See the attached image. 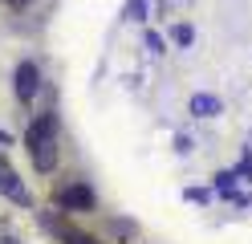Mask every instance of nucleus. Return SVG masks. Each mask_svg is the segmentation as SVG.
<instances>
[{
    "instance_id": "obj_1",
    "label": "nucleus",
    "mask_w": 252,
    "mask_h": 244,
    "mask_svg": "<svg viewBox=\"0 0 252 244\" xmlns=\"http://www.w3.org/2000/svg\"><path fill=\"white\" fill-rule=\"evenodd\" d=\"M25 146H29L33 167H37L41 175H49V171L57 167V118H53V110H49V114H37V118L29 122Z\"/></svg>"
},
{
    "instance_id": "obj_2",
    "label": "nucleus",
    "mask_w": 252,
    "mask_h": 244,
    "mask_svg": "<svg viewBox=\"0 0 252 244\" xmlns=\"http://www.w3.org/2000/svg\"><path fill=\"white\" fill-rule=\"evenodd\" d=\"M37 81H41L37 61H21V65H17V73H12V90H17L21 102H29V98L37 94Z\"/></svg>"
},
{
    "instance_id": "obj_3",
    "label": "nucleus",
    "mask_w": 252,
    "mask_h": 244,
    "mask_svg": "<svg viewBox=\"0 0 252 244\" xmlns=\"http://www.w3.org/2000/svg\"><path fill=\"white\" fill-rule=\"evenodd\" d=\"M57 200H61V208H69V211H90V208H94V191H90L86 183H69Z\"/></svg>"
},
{
    "instance_id": "obj_4",
    "label": "nucleus",
    "mask_w": 252,
    "mask_h": 244,
    "mask_svg": "<svg viewBox=\"0 0 252 244\" xmlns=\"http://www.w3.org/2000/svg\"><path fill=\"white\" fill-rule=\"evenodd\" d=\"M0 191H4V195H8L12 204H29V191L21 187V179H17V171H12V167H8L4 159H0Z\"/></svg>"
},
{
    "instance_id": "obj_5",
    "label": "nucleus",
    "mask_w": 252,
    "mask_h": 244,
    "mask_svg": "<svg viewBox=\"0 0 252 244\" xmlns=\"http://www.w3.org/2000/svg\"><path fill=\"white\" fill-rule=\"evenodd\" d=\"M187 110H191L195 118H216V114L224 110V106H220V98H216V94H195V98H191V106H187Z\"/></svg>"
},
{
    "instance_id": "obj_6",
    "label": "nucleus",
    "mask_w": 252,
    "mask_h": 244,
    "mask_svg": "<svg viewBox=\"0 0 252 244\" xmlns=\"http://www.w3.org/2000/svg\"><path fill=\"white\" fill-rule=\"evenodd\" d=\"M57 236L65 240V244H98L90 232H77V228H65V224H57Z\"/></svg>"
},
{
    "instance_id": "obj_7",
    "label": "nucleus",
    "mask_w": 252,
    "mask_h": 244,
    "mask_svg": "<svg viewBox=\"0 0 252 244\" xmlns=\"http://www.w3.org/2000/svg\"><path fill=\"white\" fill-rule=\"evenodd\" d=\"M171 41H175L179 49L191 45V41H195V29H191V25H175V29H171Z\"/></svg>"
},
{
    "instance_id": "obj_8",
    "label": "nucleus",
    "mask_w": 252,
    "mask_h": 244,
    "mask_svg": "<svg viewBox=\"0 0 252 244\" xmlns=\"http://www.w3.org/2000/svg\"><path fill=\"white\" fill-rule=\"evenodd\" d=\"M147 49H151V53H163V37H155V33H151V37H147Z\"/></svg>"
},
{
    "instance_id": "obj_9",
    "label": "nucleus",
    "mask_w": 252,
    "mask_h": 244,
    "mask_svg": "<svg viewBox=\"0 0 252 244\" xmlns=\"http://www.w3.org/2000/svg\"><path fill=\"white\" fill-rule=\"evenodd\" d=\"M143 8H147V0H130V16H134V21L143 16Z\"/></svg>"
},
{
    "instance_id": "obj_10",
    "label": "nucleus",
    "mask_w": 252,
    "mask_h": 244,
    "mask_svg": "<svg viewBox=\"0 0 252 244\" xmlns=\"http://www.w3.org/2000/svg\"><path fill=\"white\" fill-rule=\"evenodd\" d=\"M8 4H17V8H21V4H33V0H8Z\"/></svg>"
},
{
    "instance_id": "obj_11",
    "label": "nucleus",
    "mask_w": 252,
    "mask_h": 244,
    "mask_svg": "<svg viewBox=\"0 0 252 244\" xmlns=\"http://www.w3.org/2000/svg\"><path fill=\"white\" fill-rule=\"evenodd\" d=\"M0 244H17V240H0Z\"/></svg>"
}]
</instances>
